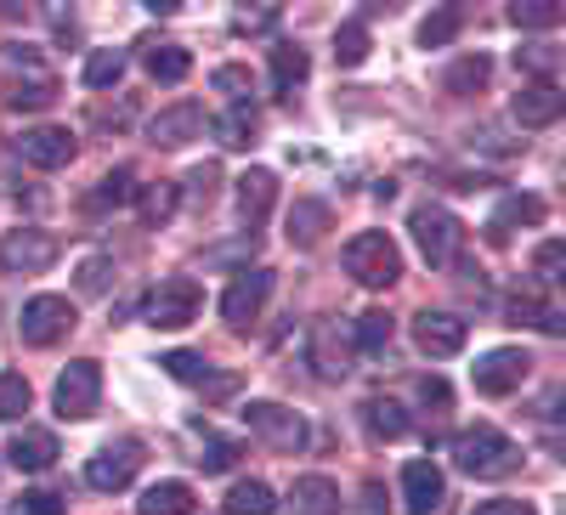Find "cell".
<instances>
[{
    "label": "cell",
    "mask_w": 566,
    "mask_h": 515,
    "mask_svg": "<svg viewBox=\"0 0 566 515\" xmlns=\"http://www.w3.org/2000/svg\"><path fill=\"white\" fill-rule=\"evenodd\" d=\"M199 306H205V290H199V277H165V284L148 295V323L154 329H187V323L199 317Z\"/></svg>",
    "instance_id": "8992f818"
},
{
    "label": "cell",
    "mask_w": 566,
    "mask_h": 515,
    "mask_svg": "<svg viewBox=\"0 0 566 515\" xmlns=\"http://www.w3.org/2000/svg\"><path fill=\"white\" fill-rule=\"evenodd\" d=\"M515 63H522L527 74H538V80L555 74V52H549V45H527V52H515Z\"/></svg>",
    "instance_id": "f6af8a7d"
},
{
    "label": "cell",
    "mask_w": 566,
    "mask_h": 515,
    "mask_svg": "<svg viewBox=\"0 0 566 515\" xmlns=\"http://www.w3.org/2000/svg\"><path fill=\"white\" fill-rule=\"evenodd\" d=\"M566 114V97H560V85L555 80H533L515 91V103H510V119L522 125V130H544Z\"/></svg>",
    "instance_id": "4fadbf2b"
},
{
    "label": "cell",
    "mask_w": 566,
    "mask_h": 515,
    "mask_svg": "<svg viewBox=\"0 0 566 515\" xmlns=\"http://www.w3.org/2000/svg\"><path fill=\"white\" fill-rule=\"evenodd\" d=\"M272 509H277V498L266 482H239L227 493V515H272Z\"/></svg>",
    "instance_id": "4dcf8cb0"
},
{
    "label": "cell",
    "mask_w": 566,
    "mask_h": 515,
    "mask_svg": "<svg viewBox=\"0 0 566 515\" xmlns=\"http://www.w3.org/2000/svg\"><path fill=\"white\" fill-rule=\"evenodd\" d=\"M328 232V204L323 199H295V210H290V244H317Z\"/></svg>",
    "instance_id": "484cf974"
},
{
    "label": "cell",
    "mask_w": 566,
    "mask_h": 515,
    "mask_svg": "<svg viewBox=\"0 0 566 515\" xmlns=\"http://www.w3.org/2000/svg\"><path fill=\"white\" fill-rule=\"evenodd\" d=\"M391 346V312H363L357 317V351H386Z\"/></svg>",
    "instance_id": "d6a6232c"
},
{
    "label": "cell",
    "mask_w": 566,
    "mask_h": 515,
    "mask_svg": "<svg viewBox=\"0 0 566 515\" xmlns=\"http://www.w3.org/2000/svg\"><path fill=\"white\" fill-rule=\"evenodd\" d=\"M216 181H221V165H199L193 176H187V187H193L205 204H210V193H216Z\"/></svg>",
    "instance_id": "c3c4849f"
},
{
    "label": "cell",
    "mask_w": 566,
    "mask_h": 515,
    "mask_svg": "<svg viewBox=\"0 0 566 515\" xmlns=\"http://www.w3.org/2000/svg\"><path fill=\"white\" fill-rule=\"evenodd\" d=\"M363 498H368V515H380V482H368V487H363Z\"/></svg>",
    "instance_id": "f5cc1de1"
},
{
    "label": "cell",
    "mask_w": 566,
    "mask_h": 515,
    "mask_svg": "<svg viewBox=\"0 0 566 515\" xmlns=\"http://www.w3.org/2000/svg\"><path fill=\"white\" fill-rule=\"evenodd\" d=\"M148 12L154 18H170V12H181V0H148Z\"/></svg>",
    "instance_id": "816d5d0a"
},
{
    "label": "cell",
    "mask_w": 566,
    "mask_h": 515,
    "mask_svg": "<svg viewBox=\"0 0 566 515\" xmlns=\"http://www.w3.org/2000/svg\"><path fill=\"white\" fill-rule=\"evenodd\" d=\"M363 57H368V29L363 23H340L335 29V63L340 69H357Z\"/></svg>",
    "instance_id": "8d00e7d4"
},
{
    "label": "cell",
    "mask_w": 566,
    "mask_h": 515,
    "mask_svg": "<svg viewBox=\"0 0 566 515\" xmlns=\"http://www.w3.org/2000/svg\"><path fill=\"white\" fill-rule=\"evenodd\" d=\"M488 74H493V63L482 57V52H470V57H459L453 69H448V97H476V91L488 85Z\"/></svg>",
    "instance_id": "4316f807"
},
{
    "label": "cell",
    "mask_w": 566,
    "mask_h": 515,
    "mask_svg": "<svg viewBox=\"0 0 566 515\" xmlns=\"http://www.w3.org/2000/svg\"><path fill=\"white\" fill-rule=\"evenodd\" d=\"M538 221H544V204H538V199L510 193V199L493 210V221H488V244H510V227H538Z\"/></svg>",
    "instance_id": "ffe728a7"
},
{
    "label": "cell",
    "mask_w": 566,
    "mask_h": 515,
    "mask_svg": "<svg viewBox=\"0 0 566 515\" xmlns=\"http://www.w3.org/2000/svg\"><path fill=\"white\" fill-rule=\"evenodd\" d=\"M136 471H142V442H108V448H97L91 453V464H85V482L97 487V493H125L130 482H136Z\"/></svg>",
    "instance_id": "9c48e42d"
},
{
    "label": "cell",
    "mask_w": 566,
    "mask_h": 515,
    "mask_svg": "<svg viewBox=\"0 0 566 515\" xmlns=\"http://www.w3.org/2000/svg\"><path fill=\"white\" fill-rule=\"evenodd\" d=\"M363 425L380 437V442H397V437H408L413 419H408L402 402H391V397H368V402H363Z\"/></svg>",
    "instance_id": "cb8c5ba5"
},
{
    "label": "cell",
    "mask_w": 566,
    "mask_h": 515,
    "mask_svg": "<svg viewBox=\"0 0 566 515\" xmlns=\"http://www.w3.org/2000/svg\"><path fill=\"white\" fill-rule=\"evenodd\" d=\"M453 459H459L464 476L499 482V476H510L515 464H522V448H515L504 431H493V425H476V431H459L453 437Z\"/></svg>",
    "instance_id": "6da1fadb"
},
{
    "label": "cell",
    "mask_w": 566,
    "mask_h": 515,
    "mask_svg": "<svg viewBox=\"0 0 566 515\" xmlns=\"http://www.w3.org/2000/svg\"><path fill=\"white\" fill-rule=\"evenodd\" d=\"M402 498L413 515H431L442 504V471L431 459H408V471H402Z\"/></svg>",
    "instance_id": "d6986e66"
},
{
    "label": "cell",
    "mask_w": 566,
    "mask_h": 515,
    "mask_svg": "<svg viewBox=\"0 0 566 515\" xmlns=\"http://www.w3.org/2000/svg\"><path fill=\"white\" fill-rule=\"evenodd\" d=\"M29 380L23 374H0V419H7V425H18V419L29 413Z\"/></svg>",
    "instance_id": "836d02e7"
},
{
    "label": "cell",
    "mask_w": 566,
    "mask_h": 515,
    "mask_svg": "<svg viewBox=\"0 0 566 515\" xmlns=\"http://www.w3.org/2000/svg\"><path fill=\"white\" fill-rule=\"evenodd\" d=\"M527 368H533V357L522 346H499V351H488L476 368H470V380H476L482 397H510L515 386L527 380Z\"/></svg>",
    "instance_id": "7c38bea8"
},
{
    "label": "cell",
    "mask_w": 566,
    "mask_h": 515,
    "mask_svg": "<svg viewBox=\"0 0 566 515\" xmlns=\"http://www.w3.org/2000/svg\"><path fill=\"white\" fill-rule=\"evenodd\" d=\"M18 515H63V498L57 493H23L18 498Z\"/></svg>",
    "instance_id": "bcb514c9"
},
{
    "label": "cell",
    "mask_w": 566,
    "mask_h": 515,
    "mask_svg": "<svg viewBox=\"0 0 566 515\" xmlns=\"http://www.w3.org/2000/svg\"><path fill=\"white\" fill-rule=\"evenodd\" d=\"M244 448L239 442H205V459H199V471L216 476V471H232V459H239Z\"/></svg>",
    "instance_id": "ee69618b"
},
{
    "label": "cell",
    "mask_w": 566,
    "mask_h": 515,
    "mask_svg": "<svg viewBox=\"0 0 566 515\" xmlns=\"http://www.w3.org/2000/svg\"><path fill=\"white\" fill-rule=\"evenodd\" d=\"M533 272H538V284H544V290H555V284H560V272H566V244H560V239H544L538 255H533Z\"/></svg>",
    "instance_id": "ab89813d"
},
{
    "label": "cell",
    "mask_w": 566,
    "mask_h": 515,
    "mask_svg": "<svg viewBox=\"0 0 566 515\" xmlns=\"http://www.w3.org/2000/svg\"><path fill=\"white\" fill-rule=\"evenodd\" d=\"M210 85H216V91H227L232 103H250V97H255V80H250V69H239V63L216 69V74H210Z\"/></svg>",
    "instance_id": "b9f144b4"
},
{
    "label": "cell",
    "mask_w": 566,
    "mask_h": 515,
    "mask_svg": "<svg viewBox=\"0 0 566 515\" xmlns=\"http://www.w3.org/2000/svg\"><path fill=\"white\" fill-rule=\"evenodd\" d=\"M210 130H216V143H221V148L239 154V148H250V143H255L261 119H255V108H250V103H232L221 119H210Z\"/></svg>",
    "instance_id": "7402d4cb"
},
{
    "label": "cell",
    "mask_w": 566,
    "mask_h": 515,
    "mask_svg": "<svg viewBox=\"0 0 566 515\" xmlns=\"http://www.w3.org/2000/svg\"><path fill=\"white\" fill-rule=\"evenodd\" d=\"M419 397L431 402V408H448V386H442V380H431V374L419 380Z\"/></svg>",
    "instance_id": "f907efd6"
},
{
    "label": "cell",
    "mask_w": 566,
    "mask_h": 515,
    "mask_svg": "<svg viewBox=\"0 0 566 515\" xmlns=\"http://www.w3.org/2000/svg\"><path fill=\"white\" fill-rule=\"evenodd\" d=\"M266 301H272V272H266V266H244V272L227 284V295H221V317L232 323V329H250Z\"/></svg>",
    "instance_id": "30bf717a"
},
{
    "label": "cell",
    "mask_w": 566,
    "mask_h": 515,
    "mask_svg": "<svg viewBox=\"0 0 566 515\" xmlns=\"http://www.w3.org/2000/svg\"><path fill=\"white\" fill-rule=\"evenodd\" d=\"M114 284V261L108 255H85L80 261V295H108Z\"/></svg>",
    "instance_id": "60d3db41"
},
{
    "label": "cell",
    "mask_w": 566,
    "mask_h": 515,
    "mask_svg": "<svg viewBox=\"0 0 566 515\" xmlns=\"http://www.w3.org/2000/svg\"><path fill=\"white\" fill-rule=\"evenodd\" d=\"M277 23V7H261V12H239L232 18V34H261V29H272Z\"/></svg>",
    "instance_id": "7dc6e473"
},
{
    "label": "cell",
    "mask_w": 566,
    "mask_h": 515,
    "mask_svg": "<svg viewBox=\"0 0 566 515\" xmlns=\"http://www.w3.org/2000/svg\"><path fill=\"white\" fill-rule=\"evenodd\" d=\"M459 23H464V18H459V7H442V12H431V18L419 23V45H424V52H442V45L459 34Z\"/></svg>",
    "instance_id": "1f68e13d"
},
{
    "label": "cell",
    "mask_w": 566,
    "mask_h": 515,
    "mask_svg": "<svg viewBox=\"0 0 566 515\" xmlns=\"http://www.w3.org/2000/svg\"><path fill=\"white\" fill-rule=\"evenodd\" d=\"M306 357H312V368L323 374V380H346L352 374V346L340 340V329L335 323H312V340H306Z\"/></svg>",
    "instance_id": "e0dca14e"
},
{
    "label": "cell",
    "mask_w": 566,
    "mask_h": 515,
    "mask_svg": "<svg viewBox=\"0 0 566 515\" xmlns=\"http://www.w3.org/2000/svg\"><path fill=\"white\" fill-rule=\"evenodd\" d=\"M119 74H125V52H91V57H85V85H91V91L119 85Z\"/></svg>",
    "instance_id": "d590c367"
},
{
    "label": "cell",
    "mask_w": 566,
    "mask_h": 515,
    "mask_svg": "<svg viewBox=\"0 0 566 515\" xmlns=\"http://www.w3.org/2000/svg\"><path fill=\"white\" fill-rule=\"evenodd\" d=\"M74 323H80V312H74L69 295H34V301H23V312H18V335H23L29 346H57Z\"/></svg>",
    "instance_id": "5b68a950"
},
{
    "label": "cell",
    "mask_w": 566,
    "mask_h": 515,
    "mask_svg": "<svg viewBox=\"0 0 566 515\" xmlns=\"http://www.w3.org/2000/svg\"><path fill=\"white\" fill-rule=\"evenodd\" d=\"M148 74L159 85H181L187 74H193V57H187L181 45H148Z\"/></svg>",
    "instance_id": "f546056e"
},
{
    "label": "cell",
    "mask_w": 566,
    "mask_h": 515,
    "mask_svg": "<svg viewBox=\"0 0 566 515\" xmlns=\"http://www.w3.org/2000/svg\"><path fill=\"white\" fill-rule=\"evenodd\" d=\"M74 136L63 130V125H40V130H23L18 136V154H23V165H34V170H63L69 159H74Z\"/></svg>",
    "instance_id": "5bb4252c"
},
{
    "label": "cell",
    "mask_w": 566,
    "mask_h": 515,
    "mask_svg": "<svg viewBox=\"0 0 566 515\" xmlns=\"http://www.w3.org/2000/svg\"><path fill=\"white\" fill-rule=\"evenodd\" d=\"M136 515H193V487L187 482H159V487L142 493Z\"/></svg>",
    "instance_id": "d4e9b609"
},
{
    "label": "cell",
    "mask_w": 566,
    "mask_h": 515,
    "mask_svg": "<svg viewBox=\"0 0 566 515\" xmlns=\"http://www.w3.org/2000/svg\"><path fill=\"white\" fill-rule=\"evenodd\" d=\"M476 515H538V509L522 498H493V504H476Z\"/></svg>",
    "instance_id": "681fc988"
},
{
    "label": "cell",
    "mask_w": 566,
    "mask_h": 515,
    "mask_svg": "<svg viewBox=\"0 0 566 515\" xmlns=\"http://www.w3.org/2000/svg\"><path fill=\"white\" fill-rule=\"evenodd\" d=\"M7 103L12 108H45L57 103V74L45 69L34 45H7Z\"/></svg>",
    "instance_id": "7a4b0ae2"
},
{
    "label": "cell",
    "mask_w": 566,
    "mask_h": 515,
    "mask_svg": "<svg viewBox=\"0 0 566 515\" xmlns=\"http://www.w3.org/2000/svg\"><path fill=\"white\" fill-rule=\"evenodd\" d=\"M57 255H63V244L52 239V232H40V227H18V232H7V239H0V266L23 272V277L57 266Z\"/></svg>",
    "instance_id": "ba28073f"
},
{
    "label": "cell",
    "mask_w": 566,
    "mask_h": 515,
    "mask_svg": "<svg viewBox=\"0 0 566 515\" xmlns=\"http://www.w3.org/2000/svg\"><path fill=\"white\" fill-rule=\"evenodd\" d=\"M199 130H205V108L199 103H170L154 114L148 136H154V148H187V143H199Z\"/></svg>",
    "instance_id": "2e32d148"
},
{
    "label": "cell",
    "mask_w": 566,
    "mask_h": 515,
    "mask_svg": "<svg viewBox=\"0 0 566 515\" xmlns=\"http://www.w3.org/2000/svg\"><path fill=\"white\" fill-rule=\"evenodd\" d=\"M244 425H250L266 448H277V453H301V448H306L301 413H290L283 402H250V408H244Z\"/></svg>",
    "instance_id": "8fae6325"
},
{
    "label": "cell",
    "mask_w": 566,
    "mask_h": 515,
    "mask_svg": "<svg viewBox=\"0 0 566 515\" xmlns=\"http://www.w3.org/2000/svg\"><path fill=\"white\" fill-rule=\"evenodd\" d=\"M52 402H57V413H63V419H91V413H97V402H103V368L91 362V357L69 362V368L57 374Z\"/></svg>",
    "instance_id": "52a82bcc"
},
{
    "label": "cell",
    "mask_w": 566,
    "mask_h": 515,
    "mask_svg": "<svg viewBox=\"0 0 566 515\" xmlns=\"http://www.w3.org/2000/svg\"><path fill=\"white\" fill-rule=\"evenodd\" d=\"M272 199H277V176H272V170H244V176H239V221H244L250 232L272 216Z\"/></svg>",
    "instance_id": "ac0fdd59"
},
{
    "label": "cell",
    "mask_w": 566,
    "mask_h": 515,
    "mask_svg": "<svg viewBox=\"0 0 566 515\" xmlns=\"http://www.w3.org/2000/svg\"><path fill=\"white\" fill-rule=\"evenodd\" d=\"M290 509L295 515H340V487L328 482V476H301Z\"/></svg>",
    "instance_id": "603a6c76"
},
{
    "label": "cell",
    "mask_w": 566,
    "mask_h": 515,
    "mask_svg": "<svg viewBox=\"0 0 566 515\" xmlns=\"http://www.w3.org/2000/svg\"><path fill=\"white\" fill-rule=\"evenodd\" d=\"M464 323L453 317V312H419L413 317V346L424 351V357H459L464 351Z\"/></svg>",
    "instance_id": "9a60e30c"
},
{
    "label": "cell",
    "mask_w": 566,
    "mask_h": 515,
    "mask_svg": "<svg viewBox=\"0 0 566 515\" xmlns=\"http://www.w3.org/2000/svg\"><path fill=\"white\" fill-rule=\"evenodd\" d=\"M346 272L368 290H391L402 277V250L391 244V232H357L346 244Z\"/></svg>",
    "instance_id": "3957f363"
},
{
    "label": "cell",
    "mask_w": 566,
    "mask_h": 515,
    "mask_svg": "<svg viewBox=\"0 0 566 515\" xmlns=\"http://www.w3.org/2000/svg\"><path fill=\"white\" fill-rule=\"evenodd\" d=\"M408 232L419 239V255L431 261V266H453V261H459L464 227L453 221V210H442V204H419V210L408 216Z\"/></svg>",
    "instance_id": "277c9868"
},
{
    "label": "cell",
    "mask_w": 566,
    "mask_h": 515,
    "mask_svg": "<svg viewBox=\"0 0 566 515\" xmlns=\"http://www.w3.org/2000/svg\"><path fill=\"white\" fill-rule=\"evenodd\" d=\"M176 181H154L148 187V193H142V221H148V227H159V221H170L176 216Z\"/></svg>",
    "instance_id": "74e56055"
},
{
    "label": "cell",
    "mask_w": 566,
    "mask_h": 515,
    "mask_svg": "<svg viewBox=\"0 0 566 515\" xmlns=\"http://www.w3.org/2000/svg\"><path fill=\"white\" fill-rule=\"evenodd\" d=\"M510 317L533 323V329H544V335H560V329H566V312H560L555 301H538V295H515V301H510Z\"/></svg>",
    "instance_id": "83f0119b"
},
{
    "label": "cell",
    "mask_w": 566,
    "mask_h": 515,
    "mask_svg": "<svg viewBox=\"0 0 566 515\" xmlns=\"http://www.w3.org/2000/svg\"><path fill=\"white\" fill-rule=\"evenodd\" d=\"M510 23L515 29H555L560 23V7H555V0H515Z\"/></svg>",
    "instance_id": "e575fe53"
},
{
    "label": "cell",
    "mask_w": 566,
    "mask_h": 515,
    "mask_svg": "<svg viewBox=\"0 0 566 515\" xmlns=\"http://www.w3.org/2000/svg\"><path fill=\"white\" fill-rule=\"evenodd\" d=\"M306 74H312V63H306L301 45H290V40L272 45V85H277V91H295Z\"/></svg>",
    "instance_id": "f1b7e54d"
},
{
    "label": "cell",
    "mask_w": 566,
    "mask_h": 515,
    "mask_svg": "<svg viewBox=\"0 0 566 515\" xmlns=\"http://www.w3.org/2000/svg\"><path fill=\"white\" fill-rule=\"evenodd\" d=\"M7 459H12V471H29V476H34V471H45V464L57 459V437H52V431H34V425H29V431H18V437H12Z\"/></svg>",
    "instance_id": "44dd1931"
},
{
    "label": "cell",
    "mask_w": 566,
    "mask_h": 515,
    "mask_svg": "<svg viewBox=\"0 0 566 515\" xmlns=\"http://www.w3.org/2000/svg\"><path fill=\"white\" fill-rule=\"evenodd\" d=\"M130 181H136V176L119 165L114 176H103V181H97V199H91V204H130V199H136V187H130Z\"/></svg>",
    "instance_id": "7bdbcfd3"
},
{
    "label": "cell",
    "mask_w": 566,
    "mask_h": 515,
    "mask_svg": "<svg viewBox=\"0 0 566 515\" xmlns=\"http://www.w3.org/2000/svg\"><path fill=\"white\" fill-rule=\"evenodd\" d=\"M170 380H181V386H199V380H210V362L199 357V351H165V362H159Z\"/></svg>",
    "instance_id": "f35d334b"
}]
</instances>
